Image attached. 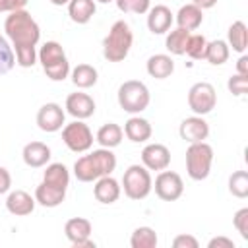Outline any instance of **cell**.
Listing matches in <instances>:
<instances>
[{"mask_svg":"<svg viewBox=\"0 0 248 248\" xmlns=\"http://www.w3.org/2000/svg\"><path fill=\"white\" fill-rule=\"evenodd\" d=\"M4 31L16 48V62L21 68H31L37 60V43L41 39V29L37 21L25 10L10 12L4 21Z\"/></svg>","mask_w":248,"mask_h":248,"instance_id":"obj_1","label":"cell"},{"mask_svg":"<svg viewBox=\"0 0 248 248\" xmlns=\"http://www.w3.org/2000/svg\"><path fill=\"white\" fill-rule=\"evenodd\" d=\"M114 169H116V157L107 147L93 149L89 155H83L74 163V174L79 182H93L101 176L112 174Z\"/></svg>","mask_w":248,"mask_h":248,"instance_id":"obj_2","label":"cell"},{"mask_svg":"<svg viewBox=\"0 0 248 248\" xmlns=\"http://www.w3.org/2000/svg\"><path fill=\"white\" fill-rule=\"evenodd\" d=\"M134 43V33L124 19L112 23L108 35L103 39V56L108 62H122Z\"/></svg>","mask_w":248,"mask_h":248,"instance_id":"obj_3","label":"cell"},{"mask_svg":"<svg viewBox=\"0 0 248 248\" xmlns=\"http://www.w3.org/2000/svg\"><path fill=\"white\" fill-rule=\"evenodd\" d=\"M39 62L46 74V78H50L52 81H62L68 78L70 74V62L66 58V52L62 48L60 43L56 41H46L41 50H39Z\"/></svg>","mask_w":248,"mask_h":248,"instance_id":"obj_4","label":"cell"},{"mask_svg":"<svg viewBox=\"0 0 248 248\" xmlns=\"http://www.w3.org/2000/svg\"><path fill=\"white\" fill-rule=\"evenodd\" d=\"M116 99H118V105L122 110H126L130 114H140L141 110H145L149 107L151 95L143 81L128 79L118 87Z\"/></svg>","mask_w":248,"mask_h":248,"instance_id":"obj_5","label":"cell"},{"mask_svg":"<svg viewBox=\"0 0 248 248\" xmlns=\"http://www.w3.org/2000/svg\"><path fill=\"white\" fill-rule=\"evenodd\" d=\"M213 147L205 141L190 143L186 149V172L192 180H205L211 172Z\"/></svg>","mask_w":248,"mask_h":248,"instance_id":"obj_6","label":"cell"},{"mask_svg":"<svg viewBox=\"0 0 248 248\" xmlns=\"http://www.w3.org/2000/svg\"><path fill=\"white\" fill-rule=\"evenodd\" d=\"M122 188H124V194L130 200H143V198H147L151 188H153V180H151L149 170L143 165H130L124 170Z\"/></svg>","mask_w":248,"mask_h":248,"instance_id":"obj_7","label":"cell"},{"mask_svg":"<svg viewBox=\"0 0 248 248\" xmlns=\"http://www.w3.org/2000/svg\"><path fill=\"white\" fill-rule=\"evenodd\" d=\"M217 105V93L215 87L207 81H198L188 91V107L194 114L203 116L209 114Z\"/></svg>","mask_w":248,"mask_h":248,"instance_id":"obj_8","label":"cell"},{"mask_svg":"<svg viewBox=\"0 0 248 248\" xmlns=\"http://www.w3.org/2000/svg\"><path fill=\"white\" fill-rule=\"evenodd\" d=\"M62 141L74 153H85L93 145V134L83 120H74L62 128Z\"/></svg>","mask_w":248,"mask_h":248,"instance_id":"obj_9","label":"cell"},{"mask_svg":"<svg viewBox=\"0 0 248 248\" xmlns=\"http://www.w3.org/2000/svg\"><path fill=\"white\" fill-rule=\"evenodd\" d=\"M153 188H155V194L163 202H176L184 192V182L178 172L165 169V170H159Z\"/></svg>","mask_w":248,"mask_h":248,"instance_id":"obj_10","label":"cell"},{"mask_svg":"<svg viewBox=\"0 0 248 248\" xmlns=\"http://www.w3.org/2000/svg\"><path fill=\"white\" fill-rule=\"evenodd\" d=\"M64 118H66V112L62 110V107L58 103H46L39 108L37 112V126L43 130V132H58L62 130L64 126Z\"/></svg>","mask_w":248,"mask_h":248,"instance_id":"obj_11","label":"cell"},{"mask_svg":"<svg viewBox=\"0 0 248 248\" xmlns=\"http://www.w3.org/2000/svg\"><path fill=\"white\" fill-rule=\"evenodd\" d=\"M141 165L147 170H165L170 165V151L163 143H149L141 151Z\"/></svg>","mask_w":248,"mask_h":248,"instance_id":"obj_12","label":"cell"},{"mask_svg":"<svg viewBox=\"0 0 248 248\" xmlns=\"http://www.w3.org/2000/svg\"><path fill=\"white\" fill-rule=\"evenodd\" d=\"M180 138L188 143H198V141H205L209 136V124L203 120V116H188L180 122Z\"/></svg>","mask_w":248,"mask_h":248,"instance_id":"obj_13","label":"cell"},{"mask_svg":"<svg viewBox=\"0 0 248 248\" xmlns=\"http://www.w3.org/2000/svg\"><path fill=\"white\" fill-rule=\"evenodd\" d=\"M66 112L70 116H74L76 120H85V118L93 116L95 101H93V97H89L87 93H81V91L70 93L66 97Z\"/></svg>","mask_w":248,"mask_h":248,"instance_id":"obj_14","label":"cell"},{"mask_svg":"<svg viewBox=\"0 0 248 248\" xmlns=\"http://www.w3.org/2000/svg\"><path fill=\"white\" fill-rule=\"evenodd\" d=\"M172 21H174L172 12L163 4H157L147 10V29L153 35H165L170 29Z\"/></svg>","mask_w":248,"mask_h":248,"instance_id":"obj_15","label":"cell"},{"mask_svg":"<svg viewBox=\"0 0 248 248\" xmlns=\"http://www.w3.org/2000/svg\"><path fill=\"white\" fill-rule=\"evenodd\" d=\"M120 192H122V186H120L118 180L112 178L110 174L101 176V178L95 180L93 196H95V200L101 202V203H114V202L120 198Z\"/></svg>","mask_w":248,"mask_h":248,"instance_id":"obj_16","label":"cell"},{"mask_svg":"<svg viewBox=\"0 0 248 248\" xmlns=\"http://www.w3.org/2000/svg\"><path fill=\"white\" fill-rule=\"evenodd\" d=\"M35 203H37L35 198H31V194H27L25 190H14L6 198V209L17 217H25V215L33 213Z\"/></svg>","mask_w":248,"mask_h":248,"instance_id":"obj_17","label":"cell"},{"mask_svg":"<svg viewBox=\"0 0 248 248\" xmlns=\"http://www.w3.org/2000/svg\"><path fill=\"white\" fill-rule=\"evenodd\" d=\"M21 157H23V163L27 167L39 169V167H45L50 161V147L43 141H29L23 147Z\"/></svg>","mask_w":248,"mask_h":248,"instance_id":"obj_18","label":"cell"},{"mask_svg":"<svg viewBox=\"0 0 248 248\" xmlns=\"http://www.w3.org/2000/svg\"><path fill=\"white\" fill-rule=\"evenodd\" d=\"M124 134H126V138H128L130 141H134V143H143V141H147V140L151 138L153 130H151V124H149L145 118H141V116H132V118H128L126 124H124Z\"/></svg>","mask_w":248,"mask_h":248,"instance_id":"obj_19","label":"cell"},{"mask_svg":"<svg viewBox=\"0 0 248 248\" xmlns=\"http://www.w3.org/2000/svg\"><path fill=\"white\" fill-rule=\"evenodd\" d=\"M64 198H66V190L50 186L46 182H41L35 188V202L41 203L43 207H56L64 202Z\"/></svg>","mask_w":248,"mask_h":248,"instance_id":"obj_20","label":"cell"},{"mask_svg":"<svg viewBox=\"0 0 248 248\" xmlns=\"http://www.w3.org/2000/svg\"><path fill=\"white\" fill-rule=\"evenodd\" d=\"M97 12L95 0H70L68 2V16L74 23L85 25Z\"/></svg>","mask_w":248,"mask_h":248,"instance_id":"obj_21","label":"cell"},{"mask_svg":"<svg viewBox=\"0 0 248 248\" xmlns=\"http://www.w3.org/2000/svg\"><path fill=\"white\" fill-rule=\"evenodd\" d=\"M147 74L155 79H167L174 72V60L169 54H153L147 60Z\"/></svg>","mask_w":248,"mask_h":248,"instance_id":"obj_22","label":"cell"},{"mask_svg":"<svg viewBox=\"0 0 248 248\" xmlns=\"http://www.w3.org/2000/svg\"><path fill=\"white\" fill-rule=\"evenodd\" d=\"M64 232H66V238L74 246V244H78V242H81V240L91 236V223L87 219H83V217H72V219L66 221Z\"/></svg>","mask_w":248,"mask_h":248,"instance_id":"obj_23","label":"cell"},{"mask_svg":"<svg viewBox=\"0 0 248 248\" xmlns=\"http://www.w3.org/2000/svg\"><path fill=\"white\" fill-rule=\"evenodd\" d=\"M202 21H203V10H200V8L194 6V4L182 6V8L178 10V14H176V23H178V27L188 29V31L198 29V27L202 25Z\"/></svg>","mask_w":248,"mask_h":248,"instance_id":"obj_24","label":"cell"},{"mask_svg":"<svg viewBox=\"0 0 248 248\" xmlns=\"http://www.w3.org/2000/svg\"><path fill=\"white\" fill-rule=\"evenodd\" d=\"M43 182H46L50 186H56V188H62V190H68L70 170L62 163H50V165H46V170L43 174Z\"/></svg>","mask_w":248,"mask_h":248,"instance_id":"obj_25","label":"cell"},{"mask_svg":"<svg viewBox=\"0 0 248 248\" xmlns=\"http://www.w3.org/2000/svg\"><path fill=\"white\" fill-rule=\"evenodd\" d=\"M122 136H124V130H122L118 124L107 122V124H103V126L99 128V132H97V141H99L101 147L112 149V147L120 145Z\"/></svg>","mask_w":248,"mask_h":248,"instance_id":"obj_26","label":"cell"},{"mask_svg":"<svg viewBox=\"0 0 248 248\" xmlns=\"http://www.w3.org/2000/svg\"><path fill=\"white\" fill-rule=\"evenodd\" d=\"M99 79V74L97 70L91 66V64H78L74 70H72V81L76 87L79 89H89L97 83Z\"/></svg>","mask_w":248,"mask_h":248,"instance_id":"obj_27","label":"cell"},{"mask_svg":"<svg viewBox=\"0 0 248 248\" xmlns=\"http://www.w3.org/2000/svg\"><path fill=\"white\" fill-rule=\"evenodd\" d=\"M227 45L232 46L234 52L244 54L246 45H248V31H246L244 21H234L229 27V31H227Z\"/></svg>","mask_w":248,"mask_h":248,"instance_id":"obj_28","label":"cell"},{"mask_svg":"<svg viewBox=\"0 0 248 248\" xmlns=\"http://www.w3.org/2000/svg\"><path fill=\"white\" fill-rule=\"evenodd\" d=\"M229 54H231V46L227 45V41L217 39V41L207 43V46H205V56H203V58H205L209 64H213V66H221V64H225V62L229 60Z\"/></svg>","mask_w":248,"mask_h":248,"instance_id":"obj_29","label":"cell"},{"mask_svg":"<svg viewBox=\"0 0 248 248\" xmlns=\"http://www.w3.org/2000/svg\"><path fill=\"white\" fill-rule=\"evenodd\" d=\"M188 37H190V31L188 29H182V27H176L172 29L167 39H165V46L170 54H176V56H182L186 52V43H188Z\"/></svg>","mask_w":248,"mask_h":248,"instance_id":"obj_30","label":"cell"},{"mask_svg":"<svg viewBox=\"0 0 248 248\" xmlns=\"http://www.w3.org/2000/svg\"><path fill=\"white\" fill-rule=\"evenodd\" d=\"M157 242H159L157 232L151 227H138L130 236L132 248H155Z\"/></svg>","mask_w":248,"mask_h":248,"instance_id":"obj_31","label":"cell"},{"mask_svg":"<svg viewBox=\"0 0 248 248\" xmlns=\"http://www.w3.org/2000/svg\"><path fill=\"white\" fill-rule=\"evenodd\" d=\"M229 192L240 200L248 196V172L246 170H234L229 176Z\"/></svg>","mask_w":248,"mask_h":248,"instance_id":"obj_32","label":"cell"},{"mask_svg":"<svg viewBox=\"0 0 248 248\" xmlns=\"http://www.w3.org/2000/svg\"><path fill=\"white\" fill-rule=\"evenodd\" d=\"M205 46H207V39L203 35H192L188 37V43H186V52L190 58L194 60H203L205 56Z\"/></svg>","mask_w":248,"mask_h":248,"instance_id":"obj_33","label":"cell"},{"mask_svg":"<svg viewBox=\"0 0 248 248\" xmlns=\"http://www.w3.org/2000/svg\"><path fill=\"white\" fill-rule=\"evenodd\" d=\"M16 64V56H14V50L10 46V43L6 41V37L0 35V76L8 74Z\"/></svg>","mask_w":248,"mask_h":248,"instance_id":"obj_34","label":"cell"},{"mask_svg":"<svg viewBox=\"0 0 248 248\" xmlns=\"http://www.w3.org/2000/svg\"><path fill=\"white\" fill-rule=\"evenodd\" d=\"M122 14H147L149 0H114Z\"/></svg>","mask_w":248,"mask_h":248,"instance_id":"obj_35","label":"cell"},{"mask_svg":"<svg viewBox=\"0 0 248 248\" xmlns=\"http://www.w3.org/2000/svg\"><path fill=\"white\" fill-rule=\"evenodd\" d=\"M227 87L234 97H242L248 91V76H242V74L231 76L227 81Z\"/></svg>","mask_w":248,"mask_h":248,"instance_id":"obj_36","label":"cell"},{"mask_svg":"<svg viewBox=\"0 0 248 248\" xmlns=\"http://www.w3.org/2000/svg\"><path fill=\"white\" fill-rule=\"evenodd\" d=\"M232 225H234V229L240 232V236H242L244 240H248V207H242V209H238V211L234 213Z\"/></svg>","mask_w":248,"mask_h":248,"instance_id":"obj_37","label":"cell"},{"mask_svg":"<svg viewBox=\"0 0 248 248\" xmlns=\"http://www.w3.org/2000/svg\"><path fill=\"white\" fill-rule=\"evenodd\" d=\"M172 246L174 248H198L200 244H198L196 236H192V234H178V236H174Z\"/></svg>","mask_w":248,"mask_h":248,"instance_id":"obj_38","label":"cell"},{"mask_svg":"<svg viewBox=\"0 0 248 248\" xmlns=\"http://www.w3.org/2000/svg\"><path fill=\"white\" fill-rule=\"evenodd\" d=\"M207 248H234V242L227 236H215L207 242Z\"/></svg>","mask_w":248,"mask_h":248,"instance_id":"obj_39","label":"cell"},{"mask_svg":"<svg viewBox=\"0 0 248 248\" xmlns=\"http://www.w3.org/2000/svg\"><path fill=\"white\" fill-rule=\"evenodd\" d=\"M10 186H12V176H10V172H8V169L0 167V194L10 192Z\"/></svg>","mask_w":248,"mask_h":248,"instance_id":"obj_40","label":"cell"},{"mask_svg":"<svg viewBox=\"0 0 248 248\" xmlns=\"http://www.w3.org/2000/svg\"><path fill=\"white\" fill-rule=\"evenodd\" d=\"M236 74H242V76H248V56H240L238 62H236Z\"/></svg>","mask_w":248,"mask_h":248,"instance_id":"obj_41","label":"cell"},{"mask_svg":"<svg viewBox=\"0 0 248 248\" xmlns=\"http://www.w3.org/2000/svg\"><path fill=\"white\" fill-rule=\"evenodd\" d=\"M6 2H8V12H16V10H23L29 0H6Z\"/></svg>","mask_w":248,"mask_h":248,"instance_id":"obj_42","label":"cell"},{"mask_svg":"<svg viewBox=\"0 0 248 248\" xmlns=\"http://www.w3.org/2000/svg\"><path fill=\"white\" fill-rule=\"evenodd\" d=\"M192 4L198 6L200 10H209V8H213L217 4V0H192Z\"/></svg>","mask_w":248,"mask_h":248,"instance_id":"obj_43","label":"cell"},{"mask_svg":"<svg viewBox=\"0 0 248 248\" xmlns=\"http://www.w3.org/2000/svg\"><path fill=\"white\" fill-rule=\"evenodd\" d=\"M74 248H95V242H93L91 238H85V240H81V242L74 244Z\"/></svg>","mask_w":248,"mask_h":248,"instance_id":"obj_44","label":"cell"},{"mask_svg":"<svg viewBox=\"0 0 248 248\" xmlns=\"http://www.w3.org/2000/svg\"><path fill=\"white\" fill-rule=\"evenodd\" d=\"M70 0H50V4H54V6H66Z\"/></svg>","mask_w":248,"mask_h":248,"instance_id":"obj_45","label":"cell"},{"mask_svg":"<svg viewBox=\"0 0 248 248\" xmlns=\"http://www.w3.org/2000/svg\"><path fill=\"white\" fill-rule=\"evenodd\" d=\"M2 12H8V2L6 0H0V14Z\"/></svg>","mask_w":248,"mask_h":248,"instance_id":"obj_46","label":"cell"},{"mask_svg":"<svg viewBox=\"0 0 248 248\" xmlns=\"http://www.w3.org/2000/svg\"><path fill=\"white\" fill-rule=\"evenodd\" d=\"M97 2H101V4H108V2H114V0H97Z\"/></svg>","mask_w":248,"mask_h":248,"instance_id":"obj_47","label":"cell"}]
</instances>
